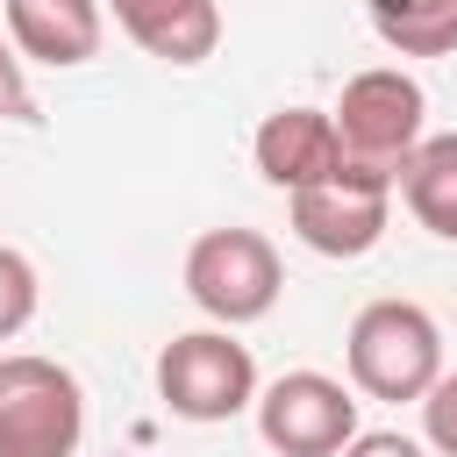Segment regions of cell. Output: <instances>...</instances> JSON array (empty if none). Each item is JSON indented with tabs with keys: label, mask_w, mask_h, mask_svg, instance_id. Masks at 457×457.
Instances as JSON below:
<instances>
[{
	"label": "cell",
	"mask_w": 457,
	"mask_h": 457,
	"mask_svg": "<svg viewBox=\"0 0 457 457\" xmlns=\"http://www.w3.org/2000/svg\"><path fill=\"white\" fill-rule=\"evenodd\" d=\"M286 221H293V236L314 257H364V250H378V236L393 221V179L350 164L343 179L293 193L286 200Z\"/></svg>",
	"instance_id": "obj_7"
},
{
	"label": "cell",
	"mask_w": 457,
	"mask_h": 457,
	"mask_svg": "<svg viewBox=\"0 0 457 457\" xmlns=\"http://www.w3.org/2000/svg\"><path fill=\"white\" fill-rule=\"evenodd\" d=\"M36 300H43L36 264H29L14 243H0V343H14V336L36 321Z\"/></svg>",
	"instance_id": "obj_13"
},
{
	"label": "cell",
	"mask_w": 457,
	"mask_h": 457,
	"mask_svg": "<svg viewBox=\"0 0 457 457\" xmlns=\"http://www.w3.org/2000/svg\"><path fill=\"white\" fill-rule=\"evenodd\" d=\"M121 36L157 64H207L221 50V0H107Z\"/></svg>",
	"instance_id": "obj_10"
},
{
	"label": "cell",
	"mask_w": 457,
	"mask_h": 457,
	"mask_svg": "<svg viewBox=\"0 0 457 457\" xmlns=\"http://www.w3.org/2000/svg\"><path fill=\"white\" fill-rule=\"evenodd\" d=\"M343 364L350 393L364 400H428V386L443 378V328L421 300H364L343 336Z\"/></svg>",
	"instance_id": "obj_1"
},
{
	"label": "cell",
	"mask_w": 457,
	"mask_h": 457,
	"mask_svg": "<svg viewBox=\"0 0 457 457\" xmlns=\"http://www.w3.org/2000/svg\"><path fill=\"white\" fill-rule=\"evenodd\" d=\"M114 457H136V450H114Z\"/></svg>",
	"instance_id": "obj_17"
},
{
	"label": "cell",
	"mask_w": 457,
	"mask_h": 457,
	"mask_svg": "<svg viewBox=\"0 0 457 457\" xmlns=\"http://www.w3.org/2000/svg\"><path fill=\"white\" fill-rule=\"evenodd\" d=\"M286 293V264L271 250V236L257 228H207L186 250V300L214 321V328H243L264 321Z\"/></svg>",
	"instance_id": "obj_3"
},
{
	"label": "cell",
	"mask_w": 457,
	"mask_h": 457,
	"mask_svg": "<svg viewBox=\"0 0 457 457\" xmlns=\"http://www.w3.org/2000/svg\"><path fill=\"white\" fill-rule=\"evenodd\" d=\"M393 193L407 200V214H414L436 243H457V129L428 136V143L400 164V186H393Z\"/></svg>",
	"instance_id": "obj_11"
},
{
	"label": "cell",
	"mask_w": 457,
	"mask_h": 457,
	"mask_svg": "<svg viewBox=\"0 0 457 457\" xmlns=\"http://www.w3.org/2000/svg\"><path fill=\"white\" fill-rule=\"evenodd\" d=\"M0 21H7V43L21 50V64H50V71L93 64L100 36H107L100 0H0Z\"/></svg>",
	"instance_id": "obj_9"
},
{
	"label": "cell",
	"mask_w": 457,
	"mask_h": 457,
	"mask_svg": "<svg viewBox=\"0 0 457 457\" xmlns=\"http://www.w3.org/2000/svg\"><path fill=\"white\" fill-rule=\"evenodd\" d=\"M86 436V393L57 357H0V457H71Z\"/></svg>",
	"instance_id": "obj_5"
},
{
	"label": "cell",
	"mask_w": 457,
	"mask_h": 457,
	"mask_svg": "<svg viewBox=\"0 0 457 457\" xmlns=\"http://www.w3.org/2000/svg\"><path fill=\"white\" fill-rule=\"evenodd\" d=\"M257 436L278 457H343L357 443V393L328 371H286L257 393Z\"/></svg>",
	"instance_id": "obj_6"
},
{
	"label": "cell",
	"mask_w": 457,
	"mask_h": 457,
	"mask_svg": "<svg viewBox=\"0 0 457 457\" xmlns=\"http://www.w3.org/2000/svg\"><path fill=\"white\" fill-rule=\"evenodd\" d=\"M364 14L400 57H457V0H364Z\"/></svg>",
	"instance_id": "obj_12"
},
{
	"label": "cell",
	"mask_w": 457,
	"mask_h": 457,
	"mask_svg": "<svg viewBox=\"0 0 457 457\" xmlns=\"http://www.w3.org/2000/svg\"><path fill=\"white\" fill-rule=\"evenodd\" d=\"M421 436H428L436 457H457V371H443V378L428 386V400H421Z\"/></svg>",
	"instance_id": "obj_14"
},
{
	"label": "cell",
	"mask_w": 457,
	"mask_h": 457,
	"mask_svg": "<svg viewBox=\"0 0 457 457\" xmlns=\"http://www.w3.org/2000/svg\"><path fill=\"white\" fill-rule=\"evenodd\" d=\"M257 357L250 343H236V328H186L157 350V400L179 421H236L243 407H257Z\"/></svg>",
	"instance_id": "obj_4"
},
{
	"label": "cell",
	"mask_w": 457,
	"mask_h": 457,
	"mask_svg": "<svg viewBox=\"0 0 457 457\" xmlns=\"http://www.w3.org/2000/svg\"><path fill=\"white\" fill-rule=\"evenodd\" d=\"M0 114L36 121V100H29V79H21V50L7 43V21H0Z\"/></svg>",
	"instance_id": "obj_15"
},
{
	"label": "cell",
	"mask_w": 457,
	"mask_h": 457,
	"mask_svg": "<svg viewBox=\"0 0 457 457\" xmlns=\"http://www.w3.org/2000/svg\"><path fill=\"white\" fill-rule=\"evenodd\" d=\"M343 457H428V450L414 436H400V428H357V443Z\"/></svg>",
	"instance_id": "obj_16"
},
{
	"label": "cell",
	"mask_w": 457,
	"mask_h": 457,
	"mask_svg": "<svg viewBox=\"0 0 457 457\" xmlns=\"http://www.w3.org/2000/svg\"><path fill=\"white\" fill-rule=\"evenodd\" d=\"M250 157H257V179H264V186H278L286 200L350 171V157H343V136H336V114H328V107H271V114L257 121V136H250Z\"/></svg>",
	"instance_id": "obj_8"
},
{
	"label": "cell",
	"mask_w": 457,
	"mask_h": 457,
	"mask_svg": "<svg viewBox=\"0 0 457 457\" xmlns=\"http://www.w3.org/2000/svg\"><path fill=\"white\" fill-rule=\"evenodd\" d=\"M336 114V136H343V157L357 171H378L400 186V164L428 143V93L414 71L400 64H371L357 79H343V100L328 107Z\"/></svg>",
	"instance_id": "obj_2"
}]
</instances>
